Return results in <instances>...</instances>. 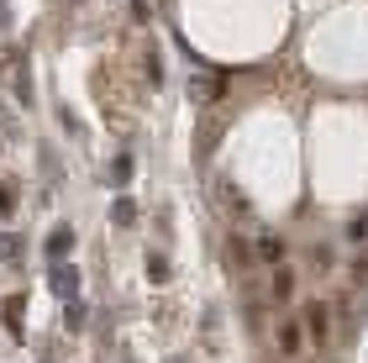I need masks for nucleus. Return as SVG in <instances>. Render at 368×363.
Returning <instances> with one entry per match:
<instances>
[{"instance_id":"nucleus-1","label":"nucleus","mask_w":368,"mask_h":363,"mask_svg":"<svg viewBox=\"0 0 368 363\" xmlns=\"http://www.w3.org/2000/svg\"><path fill=\"white\" fill-rule=\"evenodd\" d=\"M53 290H58L63 300H79V269H74V263H53Z\"/></svg>"},{"instance_id":"nucleus-2","label":"nucleus","mask_w":368,"mask_h":363,"mask_svg":"<svg viewBox=\"0 0 368 363\" xmlns=\"http://www.w3.org/2000/svg\"><path fill=\"white\" fill-rule=\"evenodd\" d=\"M69 247H74V232H69V226H58V232L48 237V258H53V263H63V253H69Z\"/></svg>"},{"instance_id":"nucleus-3","label":"nucleus","mask_w":368,"mask_h":363,"mask_svg":"<svg viewBox=\"0 0 368 363\" xmlns=\"http://www.w3.org/2000/svg\"><path fill=\"white\" fill-rule=\"evenodd\" d=\"M84 321H90V316H84V305H79V300H63V327H69V332H84Z\"/></svg>"},{"instance_id":"nucleus-4","label":"nucleus","mask_w":368,"mask_h":363,"mask_svg":"<svg viewBox=\"0 0 368 363\" xmlns=\"http://www.w3.org/2000/svg\"><path fill=\"white\" fill-rule=\"evenodd\" d=\"M111 222H116V226H131V222H137V206H131V200L121 195L116 206H111Z\"/></svg>"},{"instance_id":"nucleus-5","label":"nucleus","mask_w":368,"mask_h":363,"mask_svg":"<svg viewBox=\"0 0 368 363\" xmlns=\"http://www.w3.org/2000/svg\"><path fill=\"white\" fill-rule=\"evenodd\" d=\"M147 279H153V284H168V258H163V253H147Z\"/></svg>"},{"instance_id":"nucleus-6","label":"nucleus","mask_w":368,"mask_h":363,"mask_svg":"<svg viewBox=\"0 0 368 363\" xmlns=\"http://www.w3.org/2000/svg\"><path fill=\"white\" fill-rule=\"evenodd\" d=\"M279 348H285L289 358L300 353V327H295V321H289V327H279Z\"/></svg>"},{"instance_id":"nucleus-7","label":"nucleus","mask_w":368,"mask_h":363,"mask_svg":"<svg viewBox=\"0 0 368 363\" xmlns=\"http://www.w3.org/2000/svg\"><path fill=\"white\" fill-rule=\"evenodd\" d=\"M310 332H316V337H326V305H310Z\"/></svg>"},{"instance_id":"nucleus-8","label":"nucleus","mask_w":368,"mask_h":363,"mask_svg":"<svg viewBox=\"0 0 368 363\" xmlns=\"http://www.w3.org/2000/svg\"><path fill=\"white\" fill-rule=\"evenodd\" d=\"M273 290H279V295H289V290H295V274H289V269H279V274H273Z\"/></svg>"},{"instance_id":"nucleus-9","label":"nucleus","mask_w":368,"mask_h":363,"mask_svg":"<svg viewBox=\"0 0 368 363\" xmlns=\"http://www.w3.org/2000/svg\"><path fill=\"white\" fill-rule=\"evenodd\" d=\"M111 179H131V158H127V153H121L116 164H111Z\"/></svg>"},{"instance_id":"nucleus-10","label":"nucleus","mask_w":368,"mask_h":363,"mask_svg":"<svg viewBox=\"0 0 368 363\" xmlns=\"http://www.w3.org/2000/svg\"><path fill=\"white\" fill-rule=\"evenodd\" d=\"M347 237H353V242H363V237H368V216H358V222L347 226Z\"/></svg>"},{"instance_id":"nucleus-11","label":"nucleus","mask_w":368,"mask_h":363,"mask_svg":"<svg viewBox=\"0 0 368 363\" xmlns=\"http://www.w3.org/2000/svg\"><path fill=\"white\" fill-rule=\"evenodd\" d=\"M11 206H16V190H0V216L11 211Z\"/></svg>"}]
</instances>
